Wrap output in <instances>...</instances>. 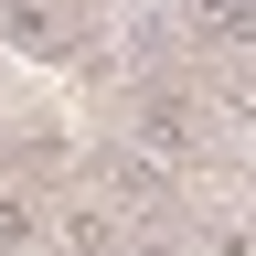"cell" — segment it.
Listing matches in <instances>:
<instances>
[{
  "label": "cell",
  "instance_id": "cell-1",
  "mask_svg": "<svg viewBox=\"0 0 256 256\" xmlns=\"http://www.w3.org/2000/svg\"><path fill=\"white\" fill-rule=\"evenodd\" d=\"M128 139H139L150 160H192V150H203V107H192V96L182 86H139V96H128Z\"/></svg>",
  "mask_w": 256,
  "mask_h": 256
},
{
  "label": "cell",
  "instance_id": "cell-2",
  "mask_svg": "<svg viewBox=\"0 0 256 256\" xmlns=\"http://www.w3.org/2000/svg\"><path fill=\"white\" fill-rule=\"evenodd\" d=\"M182 43L246 64V54H256V0H182Z\"/></svg>",
  "mask_w": 256,
  "mask_h": 256
},
{
  "label": "cell",
  "instance_id": "cell-3",
  "mask_svg": "<svg viewBox=\"0 0 256 256\" xmlns=\"http://www.w3.org/2000/svg\"><path fill=\"white\" fill-rule=\"evenodd\" d=\"M0 32H11V54H32V64L64 54V22L43 11V0H0Z\"/></svg>",
  "mask_w": 256,
  "mask_h": 256
},
{
  "label": "cell",
  "instance_id": "cell-4",
  "mask_svg": "<svg viewBox=\"0 0 256 256\" xmlns=\"http://www.w3.org/2000/svg\"><path fill=\"white\" fill-rule=\"evenodd\" d=\"M214 107H224V118H235L246 139H256V54H246V64H224V86H214Z\"/></svg>",
  "mask_w": 256,
  "mask_h": 256
},
{
  "label": "cell",
  "instance_id": "cell-5",
  "mask_svg": "<svg viewBox=\"0 0 256 256\" xmlns=\"http://www.w3.org/2000/svg\"><path fill=\"white\" fill-rule=\"evenodd\" d=\"M32 235H43V224H32V203H22V192H0V246H11V256H22Z\"/></svg>",
  "mask_w": 256,
  "mask_h": 256
},
{
  "label": "cell",
  "instance_id": "cell-6",
  "mask_svg": "<svg viewBox=\"0 0 256 256\" xmlns=\"http://www.w3.org/2000/svg\"><path fill=\"white\" fill-rule=\"evenodd\" d=\"M118 256H182V246H171V235H160V224H150V235H128Z\"/></svg>",
  "mask_w": 256,
  "mask_h": 256
}]
</instances>
